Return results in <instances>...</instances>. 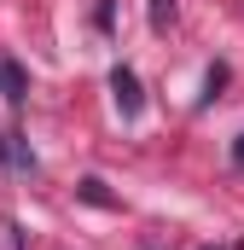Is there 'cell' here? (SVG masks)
<instances>
[{
  "label": "cell",
  "instance_id": "obj_4",
  "mask_svg": "<svg viewBox=\"0 0 244 250\" xmlns=\"http://www.w3.org/2000/svg\"><path fill=\"white\" fill-rule=\"evenodd\" d=\"M81 198H87V204H111V192H105V181H81Z\"/></svg>",
  "mask_w": 244,
  "mask_h": 250
},
{
  "label": "cell",
  "instance_id": "obj_3",
  "mask_svg": "<svg viewBox=\"0 0 244 250\" xmlns=\"http://www.w3.org/2000/svg\"><path fill=\"white\" fill-rule=\"evenodd\" d=\"M151 23L169 29V23H175V0H151Z\"/></svg>",
  "mask_w": 244,
  "mask_h": 250
},
{
  "label": "cell",
  "instance_id": "obj_2",
  "mask_svg": "<svg viewBox=\"0 0 244 250\" xmlns=\"http://www.w3.org/2000/svg\"><path fill=\"white\" fill-rule=\"evenodd\" d=\"M23 87H29V82H23V64H12V59H0V93H6V99H12V105H18V99H23Z\"/></svg>",
  "mask_w": 244,
  "mask_h": 250
},
{
  "label": "cell",
  "instance_id": "obj_6",
  "mask_svg": "<svg viewBox=\"0 0 244 250\" xmlns=\"http://www.w3.org/2000/svg\"><path fill=\"white\" fill-rule=\"evenodd\" d=\"M233 157H239V163H244V134H239V146H233Z\"/></svg>",
  "mask_w": 244,
  "mask_h": 250
},
{
  "label": "cell",
  "instance_id": "obj_5",
  "mask_svg": "<svg viewBox=\"0 0 244 250\" xmlns=\"http://www.w3.org/2000/svg\"><path fill=\"white\" fill-rule=\"evenodd\" d=\"M0 250H18V221H0Z\"/></svg>",
  "mask_w": 244,
  "mask_h": 250
},
{
  "label": "cell",
  "instance_id": "obj_1",
  "mask_svg": "<svg viewBox=\"0 0 244 250\" xmlns=\"http://www.w3.org/2000/svg\"><path fill=\"white\" fill-rule=\"evenodd\" d=\"M111 99H117L122 117H140L145 111V93H140V76L134 70H111Z\"/></svg>",
  "mask_w": 244,
  "mask_h": 250
}]
</instances>
